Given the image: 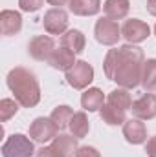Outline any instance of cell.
Returning <instances> with one entry per match:
<instances>
[{"mask_svg": "<svg viewBox=\"0 0 156 157\" xmlns=\"http://www.w3.org/2000/svg\"><path fill=\"white\" fill-rule=\"evenodd\" d=\"M72 117H74V110H72L70 106H66V104L57 106V108L51 112V115H50V119L55 122V126H57L59 130L68 128V126H70V121H72Z\"/></svg>", "mask_w": 156, "mask_h": 157, "instance_id": "cell-23", "label": "cell"}, {"mask_svg": "<svg viewBox=\"0 0 156 157\" xmlns=\"http://www.w3.org/2000/svg\"><path fill=\"white\" fill-rule=\"evenodd\" d=\"M103 9H105V15L112 20H121L129 15V9H130V2L129 0H105L103 4Z\"/></svg>", "mask_w": 156, "mask_h": 157, "instance_id": "cell-18", "label": "cell"}, {"mask_svg": "<svg viewBox=\"0 0 156 157\" xmlns=\"http://www.w3.org/2000/svg\"><path fill=\"white\" fill-rule=\"evenodd\" d=\"M123 135L130 144H142L147 141V128L142 119H127L123 122Z\"/></svg>", "mask_w": 156, "mask_h": 157, "instance_id": "cell-11", "label": "cell"}, {"mask_svg": "<svg viewBox=\"0 0 156 157\" xmlns=\"http://www.w3.org/2000/svg\"><path fill=\"white\" fill-rule=\"evenodd\" d=\"M145 57L143 49L132 44H125L109 49L103 60V71L109 80H114L119 88L132 90L142 82Z\"/></svg>", "mask_w": 156, "mask_h": 157, "instance_id": "cell-1", "label": "cell"}, {"mask_svg": "<svg viewBox=\"0 0 156 157\" xmlns=\"http://www.w3.org/2000/svg\"><path fill=\"white\" fill-rule=\"evenodd\" d=\"M76 62H77L76 60V53L70 51V49H66V48H63V46L55 48L53 53H51V57L48 59V64L51 68H55V70H61V71H68Z\"/></svg>", "mask_w": 156, "mask_h": 157, "instance_id": "cell-13", "label": "cell"}, {"mask_svg": "<svg viewBox=\"0 0 156 157\" xmlns=\"http://www.w3.org/2000/svg\"><path fill=\"white\" fill-rule=\"evenodd\" d=\"M94 35L96 40L103 46H114L117 44V40L121 37V28L116 20L105 17V18H99L96 22V28H94Z\"/></svg>", "mask_w": 156, "mask_h": 157, "instance_id": "cell-4", "label": "cell"}, {"mask_svg": "<svg viewBox=\"0 0 156 157\" xmlns=\"http://www.w3.org/2000/svg\"><path fill=\"white\" fill-rule=\"evenodd\" d=\"M53 49H55V42L48 35H39V37L31 39V42L28 44V53L35 60H48L51 57Z\"/></svg>", "mask_w": 156, "mask_h": 157, "instance_id": "cell-9", "label": "cell"}, {"mask_svg": "<svg viewBox=\"0 0 156 157\" xmlns=\"http://www.w3.org/2000/svg\"><path fill=\"white\" fill-rule=\"evenodd\" d=\"M132 113L136 119L142 121H151L156 117V95L153 93H145L140 99H136L132 102Z\"/></svg>", "mask_w": 156, "mask_h": 157, "instance_id": "cell-10", "label": "cell"}, {"mask_svg": "<svg viewBox=\"0 0 156 157\" xmlns=\"http://www.w3.org/2000/svg\"><path fill=\"white\" fill-rule=\"evenodd\" d=\"M59 128L55 126V122L50 117H37L31 124H30V137L35 141V143H48V141H53L59 133Z\"/></svg>", "mask_w": 156, "mask_h": 157, "instance_id": "cell-7", "label": "cell"}, {"mask_svg": "<svg viewBox=\"0 0 156 157\" xmlns=\"http://www.w3.org/2000/svg\"><path fill=\"white\" fill-rule=\"evenodd\" d=\"M99 115L103 119V122H107V124H110V126H117V124H123L127 117H125V112L123 110H119L116 106H112V104H103V108L99 110Z\"/></svg>", "mask_w": 156, "mask_h": 157, "instance_id": "cell-21", "label": "cell"}, {"mask_svg": "<svg viewBox=\"0 0 156 157\" xmlns=\"http://www.w3.org/2000/svg\"><path fill=\"white\" fill-rule=\"evenodd\" d=\"M84 44H86V39H84L83 31H79V29H68L61 37V46L70 49V51H74L76 55L84 51Z\"/></svg>", "mask_w": 156, "mask_h": 157, "instance_id": "cell-17", "label": "cell"}, {"mask_svg": "<svg viewBox=\"0 0 156 157\" xmlns=\"http://www.w3.org/2000/svg\"><path fill=\"white\" fill-rule=\"evenodd\" d=\"M44 29L50 35H64L68 29V13L63 7H51L44 13L42 18Z\"/></svg>", "mask_w": 156, "mask_h": 157, "instance_id": "cell-6", "label": "cell"}, {"mask_svg": "<svg viewBox=\"0 0 156 157\" xmlns=\"http://www.w3.org/2000/svg\"><path fill=\"white\" fill-rule=\"evenodd\" d=\"M107 102L112 104V106H116V108H119V110H123V112H127V110L132 108V97H130V93H129L127 88H116V90H112L109 93V97H107Z\"/></svg>", "mask_w": 156, "mask_h": 157, "instance_id": "cell-19", "label": "cell"}, {"mask_svg": "<svg viewBox=\"0 0 156 157\" xmlns=\"http://www.w3.org/2000/svg\"><path fill=\"white\" fill-rule=\"evenodd\" d=\"M51 146L61 154L63 157H76L79 146H77V137L76 135H68V133H61L51 141Z\"/></svg>", "mask_w": 156, "mask_h": 157, "instance_id": "cell-14", "label": "cell"}, {"mask_svg": "<svg viewBox=\"0 0 156 157\" xmlns=\"http://www.w3.org/2000/svg\"><path fill=\"white\" fill-rule=\"evenodd\" d=\"M48 4H51V6H57V7H61V6H64L66 2H70V0H46Z\"/></svg>", "mask_w": 156, "mask_h": 157, "instance_id": "cell-30", "label": "cell"}, {"mask_svg": "<svg viewBox=\"0 0 156 157\" xmlns=\"http://www.w3.org/2000/svg\"><path fill=\"white\" fill-rule=\"evenodd\" d=\"M33 154H35L33 139L22 133L9 135L2 144V157H31Z\"/></svg>", "mask_w": 156, "mask_h": 157, "instance_id": "cell-3", "label": "cell"}, {"mask_svg": "<svg viewBox=\"0 0 156 157\" xmlns=\"http://www.w3.org/2000/svg\"><path fill=\"white\" fill-rule=\"evenodd\" d=\"M68 7L77 17H92L101 9V0H70Z\"/></svg>", "mask_w": 156, "mask_h": 157, "instance_id": "cell-16", "label": "cell"}, {"mask_svg": "<svg viewBox=\"0 0 156 157\" xmlns=\"http://www.w3.org/2000/svg\"><path fill=\"white\" fill-rule=\"evenodd\" d=\"M0 29L4 37H13L22 29V17L18 11L4 9L0 13Z\"/></svg>", "mask_w": 156, "mask_h": 157, "instance_id": "cell-12", "label": "cell"}, {"mask_svg": "<svg viewBox=\"0 0 156 157\" xmlns=\"http://www.w3.org/2000/svg\"><path fill=\"white\" fill-rule=\"evenodd\" d=\"M35 157H63L51 144L50 146H42L40 150H37V154H35Z\"/></svg>", "mask_w": 156, "mask_h": 157, "instance_id": "cell-27", "label": "cell"}, {"mask_svg": "<svg viewBox=\"0 0 156 157\" xmlns=\"http://www.w3.org/2000/svg\"><path fill=\"white\" fill-rule=\"evenodd\" d=\"M151 35V28L149 24H145L140 18H130L123 24L121 28V37H125V40L129 44H138L147 40V37Z\"/></svg>", "mask_w": 156, "mask_h": 157, "instance_id": "cell-8", "label": "cell"}, {"mask_svg": "<svg viewBox=\"0 0 156 157\" xmlns=\"http://www.w3.org/2000/svg\"><path fill=\"white\" fill-rule=\"evenodd\" d=\"M42 4H44V0H18L20 9L26 11V13H35V11H39L40 7H42Z\"/></svg>", "mask_w": 156, "mask_h": 157, "instance_id": "cell-25", "label": "cell"}, {"mask_svg": "<svg viewBox=\"0 0 156 157\" xmlns=\"http://www.w3.org/2000/svg\"><path fill=\"white\" fill-rule=\"evenodd\" d=\"M145 152H147V155L149 157H156V135L147 141V144H145Z\"/></svg>", "mask_w": 156, "mask_h": 157, "instance_id": "cell-28", "label": "cell"}, {"mask_svg": "<svg viewBox=\"0 0 156 157\" xmlns=\"http://www.w3.org/2000/svg\"><path fill=\"white\" fill-rule=\"evenodd\" d=\"M7 88L24 108H33L40 101V86L35 75L26 68H13L7 73Z\"/></svg>", "mask_w": 156, "mask_h": 157, "instance_id": "cell-2", "label": "cell"}, {"mask_svg": "<svg viewBox=\"0 0 156 157\" xmlns=\"http://www.w3.org/2000/svg\"><path fill=\"white\" fill-rule=\"evenodd\" d=\"M105 104V95L99 88H88L81 95V106L84 112H97Z\"/></svg>", "mask_w": 156, "mask_h": 157, "instance_id": "cell-15", "label": "cell"}, {"mask_svg": "<svg viewBox=\"0 0 156 157\" xmlns=\"http://www.w3.org/2000/svg\"><path fill=\"white\" fill-rule=\"evenodd\" d=\"M94 80V68L86 60H77L68 71H66V82L74 90H84Z\"/></svg>", "mask_w": 156, "mask_h": 157, "instance_id": "cell-5", "label": "cell"}, {"mask_svg": "<svg viewBox=\"0 0 156 157\" xmlns=\"http://www.w3.org/2000/svg\"><path fill=\"white\" fill-rule=\"evenodd\" d=\"M154 35H156V24H154Z\"/></svg>", "mask_w": 156, "mask_h": 157, "instance_id": "cell-31", "label": "cell"}, {"mask_svg": "<svg viewBox=\"0 0 156 157\" xmlns=\"http://www.w3.org/2000/svg\"><path fill=\"white\" fill-rule=\"evenodd\" d=\"M145 91H156V59H147L142 71V82Z\"/></svg>", "mask_w": 156, "mask_h": 157, "instance_id": "cell-20", "label": "cell"}, {"mask_svg": "<svg viewBox=\"0 0 156 157\" xmlns=\"http://www.w3.org/2000/svg\"><path fill=\"white\" fill-rule=\"evenodd\" d=\"M70 132H72V135H76L77 139H83V137H86L88 135V130H90V122H88V117H86V113L84 112H76L74 113V117L70 121Z\"/></svg>", "mask_w": 156, "mask_h": 157, "instance_id": "cell-22", "label": "cell"}, {"mask_svg": "<svg viewBox=\"0 0 156 157\" xmlns=\"http://www.w3.org/2000/svg\"><path fill=\"white\" fill-rule=\"evenodd\" d=\"M76 157H101V154L94 148V146H81L77 150Z\"/></svg>", "mask_w": 156, "mask_h": 157, "instance_id": "cell-26", "label": "cell"}, {"mask_svg": "<svg viewBox=\"0 0 156 157\" xmlns=\"http://www.w3.org/2000/svg\"><path fill=\"white\" fill-rule=\"evenodd\" d=\"M17 112H18V101H13V99L0 101V121L2 122H7Z\"/></svg>", "mask_w": 156, "mask_h": 157, "instance_id": "cell-24", "label": "cell"}, {"mask_svg": "<svg viewBox=\"0 0 156 157\" xmlns=\"http://www.w3.org/2000/svg\"><path fill=\"white\" fill-rule=\"evenodd\" d=\"M147 11L153 17H156V0H147Z\"/></svg>", "mask_w": 156, "mask_h": 157, "instance_id": "cell-29", "label": "cell"}]
</instances>
